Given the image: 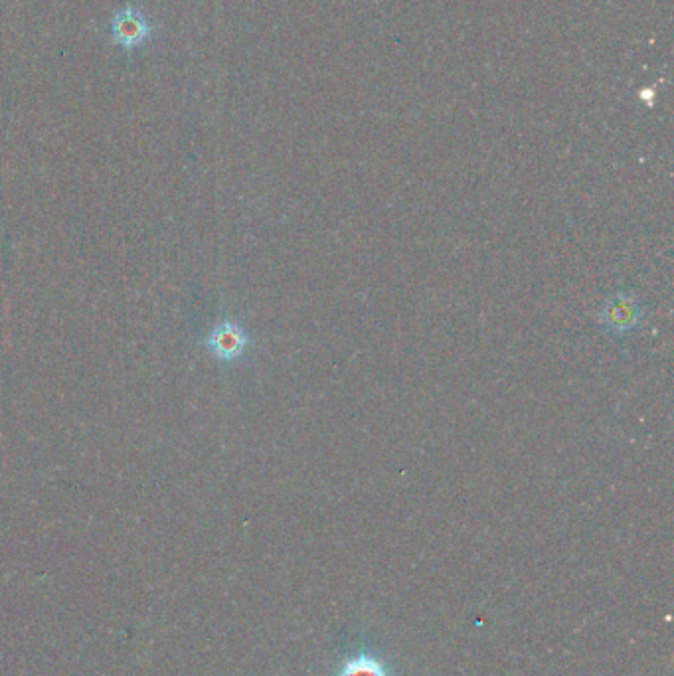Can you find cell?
Returning a JSON list of instances; mask_svg holds the SVG:
<instances>
[{"mask_svg": "<svg viewBox=\"0 0 674 676\" xmlns=\"http://www.w3.org/2000/svg\"><path fill=\"white\" fill-rule=\"evenodd\" d=\"M147 34H149V26L145 18L131 8L117 14L113 20V38L125 48L139 46L147 38Z\"/></svg>", "mask_w": 674, "mask_h": 676, "instance_id": "obj_3", "label": "cell"}, {"mask_svg": "<svg viewBox=\"0 0 674 676\" xmlns=\"http://www.w3.org/2000/svg\"><path fill=\"white\" fill-rule=\"evenodd\" d=\"M250 344L246 331L232 321L220 323L208 337V348L224 362H232L240 358Z\"/></svg>", "mask_w": 674, "mask_h": 676, "instance_id": "obj_1", "label": "cell"}, {"mask_svg": "<svg viewBox=\"0 0 674 676\" xmlns=\"http://www.w3.org/2000/svg\"><path fill=\"white\" fill-rule=\"evenodd\" d=\"M639 317V307L629 295H615L601 311V323L617 333L633 329Z\"/></svg>", "mask_w": 674, "mask_h": 676, "instance_id": "obj_2", "label": "cell"}, {"mask_svg": "<svg viewBox=\"0 0 674 676\" xmlns=\"http://www.w3.org/2000/svg\"><path fill=\"white\" fill-rule=\"evenodd\" d=\"M338 676H390L388 671L382 667V663H378L372 657H356L352 661H348Z\"/></svg>", "mask_w": 674, "mask_h": 676, "instance_id": "obj_4", "label": "cell"}]
</instances>
